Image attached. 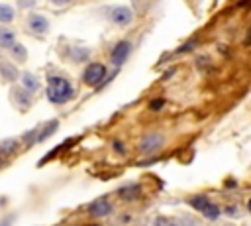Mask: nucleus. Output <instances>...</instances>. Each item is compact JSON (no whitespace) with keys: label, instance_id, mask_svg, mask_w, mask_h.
<instances>
[{"label":"nucleus","instance_id":"f257e3e1","mask_svg":"<svg viewBox=\"0 0 251 226\" xmlns=\"http://www.w3.org/2000/svg\"><path fill=\"white\" fill-rule=\"evenodd\" d=\"M73 94H75V88L65 77H59V75H51L49 77V81H47V98L53 104L69 102L73 98Z\"/></svg>","mask_w":251,"mask_h":226},{"label":"nucleus","instance_id":"f03ea898","mask_svg":"<svg viewBox=\"0 0 251 226\" xmlns=\"http://www.w3.org/2000/svg\"><path fill=\"white\" fill-rule=\"evenodd\" d=\"M190 206L194 208V210H198L204 218H208V220H216V218H220V214H222V210L206 197V195H196V197H192L190 200Z\"/></svg>","mask_w":251,"mask_h":226},{"label":"nucleus","instance_id":"7ed1b4c3","mask_svg":"<svg viewBox=\"0 0 251 226\" xmlns=\"http://www.w3.org/2000/svg\"><path fill=\"white\" fill-rule=\"evenodd\" d=\"M104 79H106V67H104L102 63H90V65H86V69H84V73H82V81H84L86 85L96 86V85H100Z\"/></svg>","mask_w":251,"mask_h":226},{"label":"nucleus","instance_id":"20e7f679","mask_svg":"<svg viewBox=\"0 0 251 226\" xmlns=\"http://www.w3.org/2000/svg\"><path fill=\"white\" fill-rule=\"evenodd\" d=\"M108 16H110V20H112L116 26H120V28L129 26V24L133 22V12H131V8H127V6H114V8L108 12Z\"/></svg>","mask_w":251,"mask_h":226},{"label":"nucleus","instance_id":"39448f33","mask_svg":"<svg viewBox=\"0 0 251 226\" xmlns=\"http://www.w3.org/2000/svg\"><path fill=\"white\" fill-rule=\"evenodd\" d=\"M25 26L33 35H43L49 29V20L41 14H29L27 20H25Z\"/></svg>","mask_w":251,"mask_h":226},{"label":"nucleus","instance_id":"423d86ee","mask_svg":"<svg viewBox=\"0 0 251 226\" xmlns=\"http://www.w3.org/2000/svg\"><path fill=\"white\" fill-rule=\"evenodd\" d=\"M163 141H165V138H163L161 134L153 132V134H147V136L141 140V143H139V149H141V153H145V155H151V153H157V149L163 145Z\"/></svg>","mask_w":251,"mask_h":226},{"label":"nucleus","instance_id":"0eeeda50","mask_svg":"<svg viewBox=\"0 0 251 226\" xmlns=\"http://www.w3.org/2000/svg\"><path fill=\"white\" fill-rule=\"evenodd\" d=\"M129 51H131V43L129 41H118L114 47H112V53H110V59H112V63L114 65H122L126 59H127V55H129Z\"/></svg>","mask_w":251,"mask_h":226},{"label":"nucleus","instance_id":"6e6552de","mask_svg":"<svg viewBox=\"0 0 251 226\" xmlns=\"http://www.w3.org/2000/svg\"><path fill=\"white\" fill-rule=\"evenodd\" d=\"M112 212V202L108 198H96L94 202H90L88 206V214L94 218H104Z\"/></svg>","mask_w":251,"mask_h":226},{"label":"nucleus","instance_id":"1a4fd4ad","mask_svg":"<svg viewBox=\"0 0 251 226\" xmlns=\"http://www.w3.org/2000/svg\"><path fill=\"white\" fill-rule=\"evenodd\" d=\"M16 41V33L8 28H0V47L2 49H10Z\"/></svg>","mask_w":251,"mask_h":226},{"label":"nucleus","instance_id":"9d476101","mask_svg":"<svg viewBox=\"0 0 251 226\" xmlns=\"http://www.w3.org/2000/svg\"><path fill=\"white\" fill-rule=\"evenodd\" d=\"M22 85H24V90H29V92H35L39 88V81L31 73H24L22 75Z\"/></svg>","mask_w":251,"mask_h":226},{"label":"nucleus","instance_id":"9b49d317","mask_svg":"<svg viewBox=\"0 0 251 226\" xmlns=\"http://www.w3.org/2000/svg\"><path fill=\"white\" fill-rule=\"evenodd\" d=\"M118 195L122 198H126V200H131V198H135L139 195V185H126V187H122L118 191Z\"/></svg>","mask_w":251,"mask_h":226},{"label":"nucleus","instance_id":"f8f14e48","mask_svg":"<svg viewBox=\"0 0 251 226\" xmlns=\"http://www.w3.org/2000/svg\"><path fill=\"white\" fill-rule=\"evenodd\" d=\"M14 20V8L8 4H0V22L2 24H10Z\"/></svg>","mask_w":251,"mask_h":226},{"label":"nucleus","instance_id":"ddd939ff","mask_svg":"<svg viewBox=\"0 0 251 226\" xmlns=\"http://www.w3.org/2000/svg\"><path fill=\"white\" fill-rule=\"evenodd\" d=\"M0 73H2V77L8 79V81H14V79L18 77L16 67H14V65H8V63H0Z\"/></svg>","mask_w":251,"mask_h":226},{"label":"nucleus","instance_id":"4468645a","mask_svg":"<svg viewBox=\"0 0 251 226\" xmlns=\"http://www.w3.org/2000/svg\"><path fill=\"white\" fill-rule=\"evenodd\" d=\"M10 51H12V57H14L16 61H25V57H27V55H25V47L20 45V43H16V41H14V45L10 47Z\"/></svg>","mask_w":251,"mask_h":226},{"label":"nucleus","instance_id":"2eb2a0df","mask_svg":"<svg viewBox=\"0 0 251 226\" xmlns=\"http://www.w3.org/2000/svg\"><path fill=\"white\" fill-rule=\"evenodd\" d=\"M16 145H18V143H16V140L2 141V143H0V153H2V155H4V153H12V151L16 149Z\"/></svg>","mask_w":251,"mask_h":226},{"label":"nucleus","instance_id":"dca6fc26","mask_svg":"<svg viewBox=\"0 0 251 226\" xmlns=\"http://www.w3.org/2000/svg\"><path fill=\"white\" fill-rule=\"evenodd\" d=\"M196 47V39H192V41H186L184 45H180L178 49H175V53L173 55H182V53H186V51H192Z\"/></svg>","mask_w":251,"mask_h":226},{"label":"nucleus","instance_id":"f3484780","mask_svg":"<svg viewBox=\"0 0 251 226\" xmlns=\"http://www.w3.org/2000/svg\"><path fill=\"white\" fill-rule=\"evenodd\" d=\"M73 53H76V55H73V59H75V61H86V59H88V55H90V51H88V49H73Z\"/></svg>","mask_w":251,"mask_h":226},{"label":"nucleus","instance_id":"a211bd4d","mask_svg":"<svg viewBox=\"0 0 251 226\" xmlns=\"http://www.w3.org/2000/svg\"><path fill=\"white\" fill-rule=\"evenodd\" d=\"M35 2L37 0H18V6L20 8H31V6H35Z\"/></svg>","mask_w":251,"mask_h":226},{"label":"nucleus","instance_id":"6ab92c4d","mask_svg":"<svg viewBox=\"0 0 251 226\" xmlns=\"http://www.w3.org/2000/svg\"><path fill=\"white\" fill-rule=\"evenodd\" d=\"M163 104H165V100H163V98H155V100H153L149 106H151V110H159Z\"/></svg>","mask_w":251,"mask_h":226},{"label":"nucleus","instance_id":"aec40b11","mask_svg":"<svg viewBox=\"0 0 251 226\" xmlns=\"http://www.w3.org/2000/svg\"><path fill=\"white\" fill-rule=\"evenodd\" d=\"M51 2H53L55 6H67V4L71 2V0H51Z\"/></svg>","mask_w":251,"mask_h":226},{"label":"nucleus","instance_id":"412c9836","mask_svg":"<svg viewBox=\"0 0 251 226\" xmlns=\"http://www.w3.org/2000/svg\"><path fill=\"white\" fill-rule=\"evenodd\" d=\"M114 147H116V151H118V153H124V145H122L120 141H114Z\"/></svg>","mask_w":251,"mask_h":226},{"label":"nucleus","instance_id":"4be33fe9","mask_svg":"<svg viewBox=\"0 0 251 226\" xmlns=\"http://www.w3.org/2000/svg\"><path fill=\"white\" fill-rule=\"evenodd\" d=\"M235 210H237V208H233V206H227V214H231V216H233V214H235Z\"/></svg>","mask_w":251,"mask_h":226},{"label":"nucleus","instance_id":"5701e85b","mask_svg":"<svg viewBox=\"0 0 251 226\" xmlns=\"http://www.w3.org/2000/svg\"><path fill=\"white\" fill-rule=\"evenodd\" d=\"M247 37H249V39H247V43H251V29H249V33H247Z\"/></svg>","mask_w":251,"mask_h":226},{"label":"nucleus","instance_id":"b1692460","mask_svg":"<svg viewBox=\"0 0 251 226\" xmlns=\"http://www.w3.org/2000/svg\"><path fill=\"white\" fill-rule=\"evenodd\" d=\"M247 210L251 212V198H249V202H247Z\"/></svg>","mask_w":251,"mask_h":226}]
</instances>
